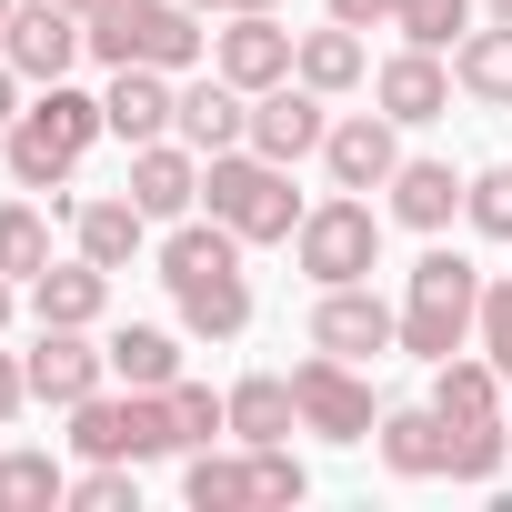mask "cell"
<instances>
[{
  "mask_svg": "<svg viewBox=\"0 0 512 512\" xmlns=\"http://www.w3.org/2000/svg\"><path fill=\"white\" fill-rule=\"evenodd\" d=\"M91 141H111V111H101V91H81V81H41L31 101H21V121L0 131V161H11V181L21 191H71V171L91 161Z\"/></svg>",
  "mask_w": 512,
  "mask_h": 512,
  "instance_id": "1",
  "label": "cell"
},
{
  "mask_svg": "<svg viewBox=\"0 0 512 512\" xmlns=\"http://www.w3.org/2000/svg\"><path fill=\"white\" fill-rule=\"evenodd\" d=\"M312 492L302 452L292 442H211V452H181V502L191 512H292Z\"/></svg>",
  "mask_w": 512,
  "mask_h": 512,
  "instance_id": "2",
  "label": "cell"
},
{
  "mask_svg": "<svg viewBox=\"0 0 512 512\" xmlns=\"http://www.w3.org/2000/svg\"><path fill=\"white\" fill-rule=\"evenodd\" d=\"M482 262H462L452 241H432L422 262L402 272V352L412 362H452V352H472V322H482Z\"/></svg>",
  "mask_w": 512,
  "mask_h": 512,
  "instance_id": "3",
  "label": "cell"
},
{
  "mask_svg": "<svg viewBox=\"0 0 512 512\" xmlns=\"http://www.w3.org/2000/svg\"><path fill=\"white\" fill-rule=\"evenodd\" d=\"M201 211L231 221L251 251H272V241L302 231L312 201L292 191V161H272V151H251V141H241V151H211V161H201Z\"/></svg>",
  "mask_w": 512,
  "mask_h": 512,
  "instance_id": "4",
  "label": "cell"
},
{
  "mask_svg": "<svg viewBox=\"0 0 512 512\" xmlns=\"http://www.w3.org/2000/svg\"><path fill=\"white\" fill-rule=\"evenodd\" d=\"M91 61L121 71V61H151V71H201L211 61V31L191 0H111V11H91Z\"/></svg>",
  "mask_w": 512,
  "mask_h": 512,
  "instance_id": "5",
  "label": "cell"
},
{
  "mask_svg": "<svg viewBox=\"0 0 512 512\" xmlns=\"http://www.w3.org/2000/svg\"><path fill=\"white\" fill-rule=\"evenodd\" d=\"M292 272H302L312 292L372 282V272H382V211H372L362 191H322V201L302 211V231H292Z\"/></svg>",
  "mask_w": 512,
  "mask_h": 512,
  "instance_id": "6",
  "label": "cell"
},
{
  "mask_svg": "<svg viewBox=\"0 0 512 512\" xmlns=\"http://www.w3.org/2000/svg\"><path fill=\"white\" fill-rule=\"evenodd\" d=\"M71 452L81 462H171L181 442H171V402L161 392H91V402H71Z\"/></svg>",
  "mask_w": 512,
  "mask_h": 512,
  "instance_id": "7",
  "label": "cell"
},
{
  "mask_svg": "<svg viewBox=\"0 0 512 512\" xmlns=\"http://www.w3.org/2000/svg\"><path fill=\"white\" fill-rule=\"evenodd\" d=\"M292 402H302V432H312V442H372V422H382L372 372H362V362H342V352L292 362Z\"/></svg>",
  "mask_w": 512,
  "mask_h": 512,
  "instance_id": "8",
  "label": "cell"
},
{
  "mask_svg": "<svg viewBox=\"0 0 512 512\" xmlns=\"http://www.w3.org/2000/svg\"><path fill=\"white\" fill-rule=\"evenodd\" d=\"M0 61H11L31 91L41 81H71V61H91V21L71 0H11V21H0Z\"/></svg>",
  "mask_w": 512,
  "mask_h": 512,
  "instance_id": "9",
  "label": "cell"
},
{
  "mask_svg": "<svg viewBox=\"0 0 512 512\" xmlns=\"http://www.w3.org/2000/svg\"><path fill=\"white\" fill-rule=\"evenodd\" d=\"M312 352H342V362H382V352H402V302H382L372 282H332V292H312Z\"/></svg>",
  "mask_w": 512,
  "mask_h": 512,
  "instance_id": "10",
  "label": "cell"
},
{
  "mask_svg": "<svg viewBox=\"0 0 512 512\" xmlns=\"http://www.w3.org/2000/svg\"><path fill=\"white\" fill-rule=\"evenodd\" d=\"M21 372H31V402L71 412V402H91V392L111 382V352H101L91 332H71V322H41L31 352H21Z\"/></svg>",
  "mask_w": 512,
  "mask_h": 512,
  "instance_id": "11",
  "label": "cell"
},
{
  "mask_svg": "<svg viewBox=\"0 0 512 512\" xmlns=\"http://www.w3.org/2000/svg\"><path fill=\"white\" fill-rule=\"evenodd\" d=\"M392 171H402V121L392 111H342L322 131V181L332 191H382Z\"/></svg>",
  "mask_w": 512,
  "mask_h": 512,
  "instance_id": "12",
  "label": "cell"
},
{
  "mask_svg": "<svg viewBox=\"0 0 512 512\" xmlns=\"http://www.w3.org/2000/svg\"><path fill=\"white\" fill-rule=\"evenodd\" d=\"M322 131H332V101L292 71L272 91H251V151H272V161H322Z\"/></svg>",
  "mask_w": 512,
  "mask_h": 512,
  "instance_id": "13",
  "label": "cell"
},
{
  "mask_svg": "<svg viewBox=\"0 0 512 512\" xmlns=\"http://www.w3.org/2000/svg\"><path fill=\"white\" fill-rule=\"evenodd\" d=\"M372 111H392L402 131L442 121V111H452V51H422V41H402L392 61H372Z\"/></svg>",
  "mask_w": 512,
  "mask_h": 512,
  "instance_id": "14",
  "label": "cell"
},
{
  "mask_svg": "<svg viewBox=\"0 0 512 512\" xmlns=\"http://www.w3.org/2000/svg\"><path fill=\"white\" fill-rule=\"evenodd\" d=\"M462 181H472V171H452V161H432V151H402V171L382 181V221L442 241V231L462 221Z\"/></svg>",
  "mask_w": 512,
  "mask_h": 512,
  "instance_id": "15",
  "label": "cell"
},
{
  "mask_svg": "<svg viewBox=\"0 0 512 512\" xmlns=\"http://www.w3.org/2000/svg\"><path fill=\"white\" fill-rule=\"evenodd\" d=\"M372 452H382L392 482H442V472H452V422L432 412V392H422V402H382Z\"/></svg>",
  "mask_w": 512,
  "mask_h": 512,
  "instance_id": "16",
  "label": "cell"
},
{
  "mask_svg": "<svg viewBox=\"0 0 512 512\" xmlns=\"http://www.w3.org/2000/svg\"><path fill=\"white\" fill-rule=\"evenodd\" d=\"M292 51H302V31H282V11H241V21H221V31H211V71H221V81H241V91L292 81Z\"/></svg>",
  "mask_w": 512,
  "mask_h": 512,
  "instance_id": "17",
  "label": "cell"
},
{
  "mask_svg": "<svg viewBox=\"0 0 512 512\" xmlns=\"http://www.w3.org/2000/svg\"><path fill=\"white\" fill-rule=\"evenodd\" d=\"M101 111H111V141H121V151H141V141H171V121H181V71L121 61V71H111V91H101Z\"/></svg>",
  "mask_w": 512,
  "mask_h": 512,
  "instance_id": "18",
  "label": "cell"
},
{
  "mask_svg": "<svg viewBox=\"0 0 512 512\" xmlns=\"http://www.w3.org/2000/svg\"><path fill=\"white\" fill-rule=\"evenodd\" d=\"M151 211L131 201V191H101V201H71V251L81 262H101V272H131L141 251H151Z\"/></svg>",
  "mask_w": 512,
  "mask_h": 512,
  "instance_id": "19",
  "label": "cell"
},
{
  "mask_svg": "<svg viewBox=\"0 0 512 512\" xmlns=\"http://www.w3.org/2000/svg\"><path fill=\"white\" fill-rule=\"evenodd\" d=\"M121 191H131L151 221H191V211H201V151H191L181 131H171V141H141Z\"/></svg>",
  "mask_w": 512,
  "mask_h": 512,
  "instance_id": "20",
  "label": "cell"
},
{
  "mask_svg": "<svg viewBox=\"0 0 512 512\" xmlns=\"http://www.w3.org/2000/svg\"><path fill=\"white\" fill-rule=\"evenodd\" d=\"M171 131H181L201 161H211V151H241V141H251V91H241V81H221V71H191V81H181V121H171Z\"/></svg>",
  "mask_w": 512,
  "mask_h": 512,
  "instance_id": "21",
  "label": "cell"
},
{
  "mask_svg": "<svg viewBox=\"0 0 512 512\" xmlns=\"http://www.w3.org/2000/svg\"><path fill=\"white\" fill-rule=\"evenodd\" d=\"M111 282H121V272H101V262H81V251H71V262H51V272L31 282V322L101 332V322H111Z\"/></svg>",
  "mask_w": 512,
  "mask_h": 512,
  "instance_id": "22",
  "label": "cell"
},
{
  "mask_svg": "<svg viewBox=\"0 0 512 512\" xmlns=\"http://www.w3.org/2000/svg\"><path fill=\"white\" fill-rule=\"evenodd\" d=\"M251 272H211V282H171V322L191 332V342H241L251 332Z\"/></svg>",
  "mask_w": 512,
  "mask_h": 512,
  "instance_id": "23",
  "label": "cell"
},
{
  "mask_svg": "<svg viewBox=\"0 0 512 512\" xmlns=\"http://www.w3.org/2000/svg\"><path fill=\"white\" fill-rule=\"evenodd\" d=\"M181 322H111L101 332V352H111V382H131V392H171L181 382Z\"/></svg>",
  "mask_w": 512,
  "mask_h": 512,
  "instance_id": "24",
  "label": "cell"
},
{
  "mask_svg": "<svg viewBox=\"0 0 512 512\" xmlns=\"http://www.w3.org/2000/svg\"><path fill=\"white\" fill-rule=\"evenodd\" d=\"M452 91L472 111H512V21H472L452 41Z\"/></svg>",
  "mask_w": 512,
  "mask_h": 512,
  "instance_id": "25",
  "label": "cell"
},
{
  "mask_svg": "<svg viewBox=\"0 0 512 512\" xmlns=\"http://www.w3.org/2000/svg\"><path fill=\"white\" fill-rule=\"evenodd\" d=\"M502 402H512V382H502L482 352H452V362H432V412H442L452 432H472V422H502Z\"/></svg>",
  "mask_w": 512,
  "mask_h": 512,
  "instance_id": "26",
  "label": "cell"
},
{
  "mask_svg": "<svg viewBox=\"0 0 512 512\" xmlns=\"http://www.w3.org/2000/svg\"><path fill=\"white\" fill-rule=\"evenodd\" d=\"M292 432H302L292 372H241L231 382V442H292Z\"/></svg>",
  "mask_w": 512,
  "mask_h": 512,
  "instance_id": "27",
  "label": "cell"
},
{
  "mask_svg": "<svg viewBox=\"0 0 512 512\" xmlns=\"http://www.w3.org/2000/svg\"><path fill=\"white\" fill-rule=\"evenodd\" d=\"M292 71L322 91V101H342V91H362L372 81V51H362V31H342V21H322V31H302V51H292Z\"/></svg>",
  "mask_w": 512,
  "mask_h": 512,
  "instance_id": "28",
  "label": "cell"
},
{
  "mask_svg": "<svg viewBox=\"0 0 512 512\" xmlns=\"http://www.w3.org/2000/svg\"><path fill=\"white\" fill-rule=\"evenodd\" d=\"M51 221L61 211H41V201H0V272H11L21 292L51 272Z\"/></svg>",
  "mask_w": 512,
  "mask_h": 512,
  "instance_id": "29",
  "label": "cell"
},
{
  "mask_svg": "<svg viewBox=\"0 0 512 512\" xmlns=\"http://www.w3.org/2000/svg\"><path fill=\"white\" fill-rule=\"evenodd\" d=\"M51 502H71V472L51 452L11 442V452H0V512H51Z\"/></svg>",
  "mask_w": 512,
  "mask_h": 512,
  "instance_id": "30",
  "label": "cell"
},
{
  "mask_svg": "<svg viewBox=\"0 0 512 512\" xmlns=\"http://www.w3.org/2000/svg\"><path fill=\"white\" fill-rule=\"evenodd\" d=\"M161 402H171V442H181V452H211V442H231V392H211V382H191V372H181Z\"/></svg>",
  "mask_w": 512,
  "mask_h": 512,
  "instance_id": "31",
  "label": "cell"
},
{
  "mask_svg": "<svg viewBox=\"0 0 512 512\" xmlns=\"http://www.w3.org/2000/svg\"><path fill=\"white\" fill-rule=\"evenodd\" d=\"M472 21H482V0H392V31L422 41V51H452Z\"/></svg>",
  "mask_w": 512,
  "mask_h": 512,
  "instance_id": "32",
  "label": "cell"
},
{
  "mask_svg": "<svg viewBox=\"0 0 512 512\" xmlns=\"http://www.w3.org/2000/svg\"><path fill=\"white\" fill-rule=\"evenodd\" d=\"M502 462H512V432H502V422H472V432H452V472H442V482L492 492V482H502Z\"/></svg>",
  "mask_w": 512,
  "mask_h": 512,
  "instance_id": "33",
  "label": "cell"
},
{
  "mask_svg": "<svg viewBox=\"0 0 512 512\" xmlns=\"http://www.w3.org/2000/svg\"><path fill=\"white\" fill-rule=\"evenodd\" d=\"M462 221H472L482 241H512V161H482V171L462 181Z\"/></svg>",
  "mask_w": 512,
  "mask_h": 512,
  "instance_id": "34",
  "label": "cell"
},
{
  "mask_svg": "<svg viewBox=\"0 0 512 512\" xmlns=\"http://www.w3.org/2000/svg\"><path fill=\"white\" fill-rule=\"evenodd\" d=\"M71 502H81V512H141V462H91V472H71Z\"/></svg>",
  "mask_w": 512,
  "mask_h": 512,
  "instance_id": "35",
  "label": "cell"
},
{
  "mask_svg": "<svg viewBox=\"0 0 512 512\" xmlns=\"http://www.w3.org/2000/svg\"><path fill=\"white\" fill-rule=\"evenodd\" d=\"M472 352H482V362L512 382V272H492V282H482V322H472Z\"/></svg>",
  "mask_w": 512,
  "mask_h": 512,
  "instance_id": "36",
  "label": "cell"
},
{
  "mask_svg": "<svg viewBox=\"0 0 512 512\" xmlns=\"http://www.w3.org/2000/svg\"><path fill=\"white\" fill-rule=\"evenodd\" d=\"M31 412V372H21V352H0V432H11Z\"/></svg>",
  "mask_w": 512,
  "mask_h": 512,
  "instance_id": "37",
  "label": "cell"
},
{
  "mask_svg": "<svg viewBox=\"0 0 512 512\" xmlns=\"http://www.w3.org/2000/svg\"><path fill=\"white\" fill-rule=\"evenodd\" d=\"M322 21H342V31H392V0H322Z\"/></svg>",
  "mask_w": 512,
  "mask_h": 512,
  "instance_id": "38",
  "label": "cell"
},
{
  "mask_svg": "<svg viewBox=\"0 0 512 512\" xmlns=\"http://www.w3.org/2000/svg\"><path fill=\"white\" fill-rule=\"evenodd\" d=\"M201 21H241V11H282V0H191Z\"/></svg>",
  "mask_w": 512,
  "mask_h": 512,
  "instance_id": "39",
  "label": "cell"
},
{
  "mask_svg": "<svg viewBox=\"0 0 512 512\" xmlns=\"http://www.w3.org/2000/svg\"><path fill=\"white\" fill-rule=\"evenodd\" d=\"M11 312H21V282H11V272H0V332H11Z\"/></svg>",
  "mask_w": 512,
  "mask_h": 512,
  "instance_id": "40",
  "label": "cell"
},
{
  "mask_svg": "<svg viewBox=\"0 0 512 512\" xmlns=\"http://www.w3.org/2000/svg\"><path fill=\"white\" fill-rule=\"evenodd\" d=\"M482 21H512V0H482Z\"/></svg>",
  "mask_w": 512,
  "mask_h": 512,
  "instance_id": "41",
  "label": "cell"
},
{
  "mask_svg": "<svg viewBox=\"0 0 512 512\" xmlns=\"http://www.w3.org/2000/svg\"><path fill=\"white\" fill-rule=\"evenodd\" d=\"M71 11H81V21H91V11H111V0H71Z\"/></svg>",
  "mask_w": 512,
  "mask_h": 512,
  "instance_id": "42",
  "label": "cell"
},
{
  "mask_svg": "<svg viewBox=\"0 0 512 512\" xmlns=\"http://www.w3.org/2000/svg\"><path fill=\"white\" fill-rule=\"evenodd\" d=\"M502 432H512V402H502Z\"/></svg>",
  "mask_w": 512,
  "mask_h": 512,
  "instance_id": "43",
  "label": "cell"
},
{
  "mask_svg": "<svg viewBox=\"0 0 512 512\" xmlns=\"http://www.w3.org/2000/svg\"><path fill=\"white\" fill-rule=\"evenodd\" d=\"M0 21H11V0H0Z\"/></svg>",
  "mask_w": 512,
  "mask_h": 512,
  "instance_id": "44",
  "label": "cell"
}]
</instances>
